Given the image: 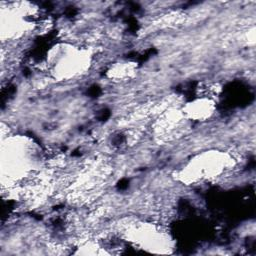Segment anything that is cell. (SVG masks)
Instances as JSON below:
<instances>
[{
  "instance_id": "6da1fadb",
  "label": "cell",
  "mask_w": 256,
  "mask_h": 256,
  "mask_svg": "<svg viewBox=\"0 0 256 256\" xmlns=\"http://www.w3.org/2000/svg\"><path fill=\"white\" fill-rule=\"evenodd\" d=\"M209 100H200L186 106V114L192 118H203L208 117L211 114V104H208Z\"/></svg>"
}]
</instances>
